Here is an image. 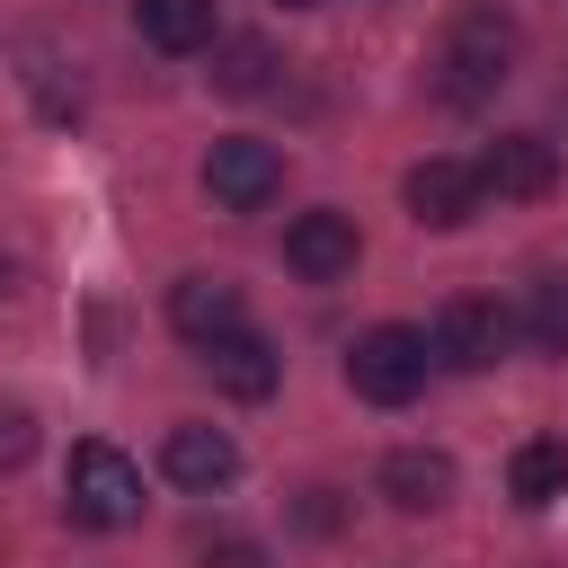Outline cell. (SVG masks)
I'll return each instance as SVG.
<instances>
[{"mask_svg":"<svg viewBox=\"0 0 568 568\" xmlns=\"http://www.w3.org/2000/svg\"><path fill=\"white\" fill-rule=\"evenodd\" d=\"M506 71H515V18L497 0H462L444 27V53H435V89L453 106H488Z\"/></svg>","mask_w":568,"mask_h":568,"instance_id":"obj_1","label":"cell"},{"mask_svg":"<svg viewBox=\"0 0 568 568\" xmlns=\"http://www.w3.org/2000/svg\"><path fill=\"white\" fill-rule=\"evenodd\" d=\"M62 506H71V524H89V532H124L133 515H142V470L115 453V444H71V470H62Z\"/></svg>","mask_w":568,"mask_h":568,"instance_id":"obj_2","label":"cell"},{"mask_svg":"<svg viewBox=\"0 0 568 568\" xmlns=\"http://www.w3.org/2000/svg\"><path fill=\"white\" fill-rule=\"evenodd\" d=\"M426 328H399V320H382V328H364L355 346H346V382H355V399H373V408H408L417 390H426Z\"/></svg>","mask_w":568,"mask_h":568,"instance_id":"obj_3","label":"cell"},{"mask_svg":"<svg viewBox=\"0 0 568 568\" xmlns=\"http://www.w3.org/2000/svg\"><path fill=\"white\" fill-rule=\"evenodd\" d=\"M506 337H515V320H506L497 302H479V293H453V302L435 311V337H426V355H435V364H453V373H488V364L506 355Z\"/></svg>","mask_w":568,"mask_h":568,"instance_id":"obj_4","label":"cell"},{"mask_svg":"<svg viewBox=\"0 0 568 568\" xmlns=\"http://www.w3.org/2000/svg\"><path fill=\"white\" fill-rule=\"evenodd\" d=\"M275 186H284V151H275V142H257V133H231V142H213V151H204V195H213V204H231V213H257Z\"/></svg>","mask_w":568,"mask_h":568,"instance_id":"obj_5","label":"cell"},{"mask_svg":"<svg viewBox=\"0 0 568 568\" xmlns=\"http://www.w3.org/2000/svg\"><path fill=\"white\" fill-rule=\"evenodd\" d=\"M479 195H506V204H541L550 186H559V142H541V133H497L479 160Z\"/></svg>","mask_w":568,"mask_h":568,"instance_id":"obj_6","label":"cell"},{"mask_svg":"<svg viewBox=\"0 0 568 568\" xmlns=\"http://www.w3.org/2000/svg\"><path fill=\"white\" fill-rule=\"evenodd\" d=\"M399 195H408V213H417L426 231H462V222L479 213V169H470V160H417V169L399 178Z\"/></svg>","mask_w":568,"mask_h":568,"instance_id":"obj_7","label":"cell"},{"mask_svg":"<svg viewBox=\"0 0 568 568\" xmlns=\"http://www.w3.org/2000/svg\"><path fill=\"white\" fill-rule=\"evenodd\" d=\"M355 257H364V240H355V213H302L293 231H284V266L293 275H311V284H337V275H355Z\"/></svg>","mask_w":568,"mask_h":568,"instance_id":"obj_8","label":"cell"},{"mask_svg":"<svg viewBox=\"0 0 568 568\" xmlns=\"http://www.w3.org/2000/svg\"><path fill=\"white\" fill-rule=\"evenodd\" d=\"M160 470H169L178 488L213 497V488H231V479H240V444H231L222 426H169V444H160Z\"/></svg>","mask_w":568,"mask_h":568,"instance_id":"obj_9","label":"cell"},{"mask_svg":"<svg viewBox=\"0 0 568 568\" xmlns=\"http://www.w3.org/2000/svg\"><path fill=\"white\" fill-rule=\"evenodd\" d=\"M169 328L195 337V346L248 328V320H240V284H231V275H178V284H169Z\"/></svg>","mask_w":568,"mask_h":568,"instance_id":"obj_10","label":"cell"},{"mask_svg":"<svg viewBox=\"0 0 568 568\" xmlns=\"http://www.w3.org/2000/svg\"><path fill=\"white\" fill-rule=\"evenodd\" d=\"M382 497H390L399 515H435V506L453 497V453H435V444H399V453L382 462Z\"/></svg>","mask_w":568,"mask_h":568,"instance_id":"obj_11","label":"cell"},{"mask_svg":"<svg viewBox=\"0 0 568 568\" xmlns=\"http://www.w3.org/2000/svg\"><path fill=\"white\" fill-rule=\"evenodd\" d=\"M204 364H213V382H222L231 399H266V390L284 382V355H275L257 328H231V337H213V346H204Z\"/></svg>","mask_w":568,"mask_h":568,"instance_id":"obj_12","label":"cell"},{"mask_svg":"<svg viewBox=\"0 0 568 568\" xmlns=\"http://www.w3.org/2000/svg\"><path fill=\"white\" fill-rule=\"evenodd\" d=\"M506 497L515 506H559L568 497V444L559 435H532V444H515V462H506Z\"/></svg>","mask_w":568,"mask_h":568,"instance_id":"obj_13","label":"cell"},{"mask_svg":"<svg viewBox=\"0 0 568 568\" xmlns=\"http://www.w3.org/2000/svg\"><path fill=\"white\" fill-rule=\"evenodd\" d=\"M133 27L160 53H195V44H213V0H133Z\"/></svg>","mask_w":568,"mask_h":568,"instance_id":"obj_14","label":"cell"},{"mask_svg":"<svg viewBox=\"0 0 568 568\" xmlns=\"http://www.w3.org/2000/svg\"><path fill=\"white\" fill-rule=\"evenodd\" d=\"M275 80V44L266 36H231V44H213V89L222 98H257Z\"/></svg>","mask_w":568,"mask_h":568,"instance_id":"obj_15","label":"cell"},{"mask_svg":"<svg viewBox=\"0 0 568 568\" xmlns=\"http://www.w3.org/2000/svg\"><path fill=\"white\" fill-rule=\"evenodd\" d=\"M524 346L532 355H568V275H541L532 293H524Z\"/></svg>","mask_w":568,"mask_h":568,"instance_id":"obj_16","label":"cell"},{"mask_svg":"<svg viewBox=\"0 0 568 568\" xmlns=\"http://www.w3.org/2000/svg\"><path fill=\"white\" fill-rule=\"evenodd\" d=\"M36 453V408H18V399H0V470H18Z\"/></svg>","mask_w":568,"mask_h":568,"instance_id":"obj_17","label":"cell"},{"mask_svg":"<svg viewBox=\"0 0 568 568\" xmlns=\"http://www.w3.org/2000/svg\"><path fill=\"white\" fill-rule=\"evenodd\" d=\"M204 568H266V550L248 532H222V541H204Z\"/></svg>","mask_w":568,"mask_h":568,"instance_id":"obj_18","label":"cell"},{"mask_svg":"<svg viewBox=\"0 0 568 568\" xmlns=\"http://www.w3.org/2000/svg\"><path fill=\"white\" fill-rule=\"evenodd\" d=\"M0 293H9V257H0Z\"/></svg>","mask_w":568,"mask_h":568,"instance_id":"obj_19","label":"cell"},{"mask_svg":"<svg viewBox=\"0 0 568 568\" xmlns=\"http://www.w3.org/2000/svg\"><path fill=\"white\" fill-rule=\"evenodd\" d=\"M284 9H311V0H284Z\"/></svg>","mask_w":568,"mask_h":568,"instance_id":"obj_20","label":"cell"}]
</instances>
